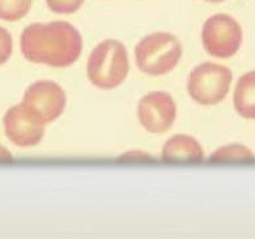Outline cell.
<instances>
[{
    "mask_svg": "<svg viewBox=\"0 0 255 239\" xmlns=\"http://www.w3.org/2000/svg\"><path fill=\"white\" fill-rule=\"evenodd\" d=\"M134 56L142 72L159 76L168 74L176 67L182 56V45L174 35L153 32L137 44Z\"/></svg>",
    "mask_w": 255,
    "mask_h": 239,
    "instance_id": "obj_3",
    "label": "cell"
},
{
    "mask_svg": "<svg viewBox=\"0 0 255 239\" xmlns=\"http://www.w3.org/2000/svg\"><path fill=\"white\" fill-rule=\"evenodd\" d=\"M233 74L223 65L204 62L192 70L188 77V92L201 105H217L226 99Z\"/></svg>",
    "mask_w": 255,
    "mask_h": 239,
    "instance_id": "obj_4",
    "label": "cell"
},
{
    "mask_svg": "<svg viewBox=\"0 0 255 239\" xmlns=\"http://www.w3.org/2000/svg\"><path fill=\"white\" fill-rule=\"evenodd\" d=\"M206 1H209V2H222V1H224V0H206Z\"/></svg>",
    "mask_w": 255,
    "mask_h": 239,
    "instance_id": "obj_15",
    "label": "cell"
},
{
    "mask_svg": "<svg viewBox=\"0 0 255 239\" xmlns=\"http://www.w3.org/2000/svg\"><path fill=\"white\" fill-rule=\"evenodd\" d=\"M85 0H46V5L52 12L56 14H72L77 11Z\"/></svg>",
    "mask_w": 255,
    "mask_h": 239,
    "instance_id": "obj_13",
    "label": "cell"
},
{
    "mask_svg": "<svg viewBox=\"0 0 255 239\" xmlns=\"http://www.w3.org/2000/svg\"><path fill=\"white\" fill-rule=\"evenodd\" d=\"M21 104L37 115L45 123H49L64 112L66 95L56 82L41 80L27 87Z\"/></svg>",
    "mask_w": 255,
    "mask_h": 239,
    "instance_id": "obj_6",
    "label": "cell"
},
{
    "mask_svg": "<svg viewBox=\"0 0 255 239\" xmlns=\"http://www.w3.org/2000/svg\"><path fill=\"white\" fill-rule=\"evenodd\" d=\"M234 107L242 117L255 120V71L243 75L234 91Z\"/></svg>",
    "mask_w": 255,
    "mask_h": 239,
    "instance_id": "obj_10",
    "label": "cell"
},
{
    "mask_svg": "<svg viewBox=\"0 0 255 239\" xmlns=\"http://www.w3.org/2000/svg\"><path fill=\"white\" fill-rule=\"evenodd\" d=\"M31 7V0H0V19L16 21L24 17Z\"/></svg>",
    "mask_w": 255,
    "mask_h": 239,
    "instance_id": "obj_11",
    "label": "cell"
},
{
    "mask_svg": "<svg viewBox=\"0 0 255 239\" xmlns=\"http://www.w3.org/2000/svg\"><path fill=\"white\" fill-rule=\"evenodd\" d=\"M243 40L241 25L231 15L216 14L203 25L202 41L212 56L228 59L238 52Z\"/></svg>",
    "mask_w": 255,
    "mask_h": 239,
    "instance_id": "obj_5",
    "label": "cell"
},
{
    "mask_svg": "<svg viewBox=\"0 0 255 239\" xmlns=\"http://www.w3.org/2000/svg\"><path fill=\"white\" fill-rule=\"evenodd\" d=\"M20 49L25 59L31 62L67 67L79 59L82 39L79 30L70 22H35L22 31Z\"/></svg>",
    "mask_w": 255,
    "mask_h": 239,
    "instance_id": "obj_1",
    "label": "cell"
},
{
    "mask_svg": "<svg viewBox=\"0 0 255 239\" xmlns=\"http://www.w3.org/2000/svg\"><path fill=\"white\" fill-rule=\"evenodd\" d=\"M254 158V154L252 153L251 149L242 144H228V146L221 147L217 149L214 153H212L211 159H247Z\"/></svg>",
    "mask_w": 255,
    "mask_h": 239,
    "instance_id": "obj_12",
    "label": "cell"
},
{
    "mask_svg": "<svg viewBox=\"0 0 255 239\" xmlns=\"http://www.w3.org/2000/svg\"><path fill=\"white\" fill-rule=\"evenodd\" d=\"M127 50L122 42L107 39L100 42L87 61V76L92 85L102 90H112L121 85L128 75Z\"/></svg>",
    "mask_w": 255,
    "mask_h": 239,
    "instance_id": "obj_2",
    "label": "cell"
},
{
    "mask_svg": "<svg viewBox=\"0 0 255 239\" xmlns=\"http://www.w3.org/2000/svg\"><path fill=\"white\" fill-rule=\"evenodd\" d=\"M12 39L6 29L0 26V65L5 64L11 56Z\"/></svg>",
    "mask_w": 255,
    "mask_h": 239,
    "instance_id": "obj_14",
    "label": "cell"
},
{
    "mask_svg": "<svg viewBox=\"0 0 255 239\" xmlns=\"http://www.w3.org/2000/svg\"><path fill=\"white\" fill-rule=\"evenodd\" d=\"M176 116V102L167 92H149L138 104L139 122L144 129L152 133H163L171 128Z\"/></svg>",
    "mask_w": 255,
    "mask_h": 239,
    "instance_id": "obj_8",
    "label": "cell"
},
{
    "mask_svg": "<svg viewBox=\"0 0 255 239\" xmlns=\"http://www.w3.org/2000/svg\"><path fill=\"white\" fill-rule=\"evenodd\" d=\"M1 149H2V148H1V147H0V154H1V152H2V151H1Z\"/></svg>",
    "mask_w": 255,
    "mask_h": 239,
    "instance_id": "obj_16",
    "label": "cell"
},
{
    "mask_svg": "<svg viewBox=\"0 0 255 239\" xmlns=\"http://www.w3.org/2000/svg\"><path fill=\"white\" fill-rule=\"evenodd\" d=\"M203 157L204 151L199 142L188 134H176L171 137L162 148V158L167 161H174V159L201 161Z\"/></svg>",
    "mask_w": 255,
    "mask_h": 239,
    "instance_id": "obj_9",
    "label": "cell"
},
{
    "mask_svg": "<svg viewBox=\"0 0 255 239\" xmlns=\"http://www.w3.org/2000/svg\"><path fill=\"white\" fill-rule=\"evenodd\" d=\"M45 122L25 105L10 107L4 116V128L7 138L19 147H32L44 137Z\"/></svg>",
    "mask_w": 255,
    "mask_h": 239,
    "instance_id": "obj_7",
    "label": "cell"
}]
</instances>
